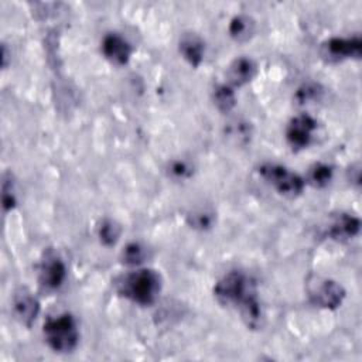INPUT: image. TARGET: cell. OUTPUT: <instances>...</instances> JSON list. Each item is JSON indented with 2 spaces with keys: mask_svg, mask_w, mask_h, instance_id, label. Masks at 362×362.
I'll return each mask as SVG.
<instances>
[{
  "mask_svg": "<svg viewBox=\"0 0 362 362\" xmlns=\"http://www.w3.org/2000/svg\"><path fill=\"white\" fill-rule=\"evenodd\" d=\"M214 296L221 304L238 310L247 328L259 329L262 327L263 311L257 297V286L249 274L239 270L226 273L216 281Z\"/></svg>",
  "mask_w": 362,
  "mask_h": 362,
  "instance_id": "obj_1",
  "label": "cell"
},
{
  "mask_svg": "<svg viewBox=\"0 0 362 362\" xmlns=\"http://www.w3.org/2000/svg\"><path fill=\"white\" fill-rule=\"evenodd\" d=\"M161 286V276L153 269H137L116 280L117 293L139 305L154 304L160 296Z\"/></svg>",
  "mask_w": 362,
  "mask_h": 362,
  "instance_id": "obj_2",
  "label": "cell"
},
{
  "mask_svg": "<svg viewBox=\"0 0 362 362\" xmlns=\"http://www.w3.org/2000/svg\"><path fill=\"white\" fill-rule=\"evenodd\" d=\"M42 334L47 345L59 354L72 352L79 342L76 321L68 313L48 318L42 327Z\"/></svg>",
  "mask_w": 362,
  "mask_h": 362,
  "instance_id": "obj_3",
  "label": "cell"
},
{
  "mask_svg": "<svg viewBox=\"0 0 362 362\" xmlns=\"http://www.w3.org/2000/svg\"><path fill=\"white\" fill-rule=\"evenodd\" d=\"M257 173L280 195L288 198L298 197L305 185V181L301 175L280 164L264 163L257 168Z\"/></svg>",
  "mask_w": 362,
  "mask_h": 362,
  "instance_id": "obj_4",
  "label": "cell"
},
{
  "mask_svg": "<svg viewBox=\"0 0 362 362\" xmlns=\"http://www.w3.org/2000/svg\"><path fill=\"white\" fill-rule=\"evenodd\" d=\"M307 294L315 307L327 310L339 307L345 298V290L339 283L320 276H313L308 279Z\"/></svg>",
  "mask_w": 362,
  "mask_h": 362,
  "instance_id": "obj_5",
  "label": "cell"
},
{
  "mask_svg": "<svg viewBox=\"0 0 362 362\" xmlns=\"http://www.w3.org/2000/svg\"><path fill=\"white\" fill-rule=\"evenodd\" d=\"M66 279V266L58 253L48 249L38 266V281L47 290H58Z\"/></svg>",
  "mask_w": 362,
  "mask_h": 362,
  "instance_id": "obj_6",
  "label": "cell"
},
{
  "mask_svg": "<svg viewBox=\"0 0 362 362\" xmlns=\"http://www.w3.org/2000/svg\"><path fill=\"white\" fill-rule=\"evenodd\" d=\"M362 41L359 37H332L321 47V55L327 61H342L346 58H359Z\"/></svg>",
  "mask_w": 362,
  "mask_h": 362,
  "instance_id": "obj_7",
  "label": "cell"
},
{
  "mask_svg": "<svg viewBox=\"0 0 362 362\" xmlns=\"http://www.w3.org/2000/svg\"><path fill=\"white\" fill-rule=\"evenodd\" d=\"M315 129H317L315 119L311 117L310 115L301 113L290 120L286 130V139L294 150L305 148L311 143Z\"/></svg>",
  "mask_w": 362,
  "mask_h": 362,
  "instance_id": "obj_8",
  "label": "cell"
},
{
  "mask_svg": "<svg viewBox=\"0 0 362 362\" xmlns=\"http://www.w3.org/2000/svg\"><path fill=\"white\" fill-rule=\"evenodd\" d=\"M13 314L16 320L24 325L31 327L40 313V301L27 288H18L13 296Z\"/></svg>",
  "mask_w": 362,
  "mask_h": 362,
  "instance_id": "obj_9",
  "label": "cell"
},
{
  "mask_svg": "<svg viewBox=\"0 0 362 362\" xmlns=\"http://www.w3.org/2000/svg\"><path fill=\"white\" fill-rule=\"evenodd\" d=\"M102 52L115 65H126L132 57L130 42L117 33H109L102 40Z\"/></svg>",
  "mask_w": 362,
  "mask_h": 362,
  "instance_id": "obj_10",
  "label": "cell"
},
{
  "mask_svg": "<svg viewBox=\"0 0 362 362\" xmlns=\"http://www.w3.org/2000/svg\"><path fill=\"white\" fill-rule=\"evenodd\" d=\"M361 221L351 214H339L328 225L327 235L334 240H348L359 233Z\"/></svg>",
  "mask_w": 362,
  "mask_h": 362,
  "instance_id": "obj_11",
  "label": "cell"
},
{
  "mask_svg": "<svg viewBox=\"0 0 362 362\" xmlns=\"http://www.w3.org/2000/svg\"><path fill=\"white\" fill-rule=\"evenodd\" d=\"M256 64L247 57H239L233 59L226 68V79L230 86H242L250 82L256 75Z\"/></svg>",
  "mask_w": 362,
  "mask_h": 362,
  "instance_id": "obj_12",
  "label": "cell"
},
{
  "mask_svg": "<svg viewBox=\"0 0 362 362\" xmlns=\"http://www.w3.org/2000/svg\"><path fill=\"white\" fill-rule=\"evenodd\" d=\"M178 48L189 65L195 68L201 65L205 54V44L197 34H184L180 40Z\"/></svg>",
  "mask_w": 362,
  "mask_h": 362,
  "instance_id": "obj_13",
  "label": "cell"
},
{
  "mask_svg": "<svg viewBox=\"0 0 362 362\" xmlns=\"http://www.w3.org/2000/svg\"><path fill=\"white\" fill-rule=\"evenodd\" d=\"M255 30H256L255 20L246 14L235 16L228 25L229 35L238 42H245L249 38H252V35L255 34Z\"/></svg>",
  "mask_w": 362,
  "mask_h": 362,
  "instance_id": "obj_14",
  "label": "cell"
},
{
  "mask_svg": "<svg viewBox=\"0 0 362 362\" xmlns=\"http://www.w3.org/2000/svg\"><path fill=\"white\" fill-rule=\"evenodd\" d=\"M212 100L219 112L229 113L236 105V93L230 85L221 83L214 89Z\"/></svg>",
  "mask_w": 362,
  "mask_h": 362,
  "instance_id": "obj_15",
  "label": "cell"
},
{
  "mask_svg": "<svg viewBox=\"0 0 362 362\" xmlns=\"http://www.w3.org/2000/svg\"><path fill=\"white\" fill-rule=\"evenodd\" d=\"M146 256H147V252L143 245L137 242H130L123 247L120 253V260L126 266H139L144 262Z\"/></svg>",
  "mask_w": 362,
  "mask_h": 362,
  "instance_id": "obj_16",
  "label": "cell"
},
{
  "mask_svg": "<svg viewBox=\"0 0 362 362\" xmlns=\"http://www.w3.org/2000/svg\"><path fill=\"white\" fill-rule=\"evenodd\" d=\"M334 170L331 165L318 163L314 164L308 171V181L314 187H325L332 180Z\"/></svg>",
  "mask_w": 362,
  "mask_h": 362,
  "instance_id": "obj_17",
  "label": "cell"
},
{
  "mask_svg": "<svg viewBox=\"0 0 362 362\" xmlns=\"http://www.w3.org/2000/svg\"><path fill=\"white\" fill-rule=\"evenodd\" d=\"M98 236L105 246H112L119 240L120 226L115 221L105 219L98 228Z\"/></svg>",
  "mask_w": 362,
  "mask_h": 362,
  "instance_id": "obj_18",
  "label": "cell"
},
{
  "mask_svg": "<svg viewBox=\"0 0 362 362\" xmlns=\"http://www.w3.org/2000/svg\"><path fill=\"white\" fill-rule=\"evenodd\" d=\"M250 134H252V130H250L249 123L242 122V120L232 122L226 127V136L238 144H243V143L249 141Z\"/></svg>",
  "mask_w": 362,
  "mask_h": 362,
  "instance_id": "obj_19",
  "label": "cell"
},
{
  "mask_svg": "<svg viewBox=\"0 0 362 362\" xmlns=\"http://www.w3.org/2000/svg\"><path fill=\"white\" fill-rule=\"evenodd\" d=\"M17 204V195L14 191V184L11 180V175H6L3 178V184H1V205H3V211L8 212L11 211Z\"/></svg>",
  "mask_w": 362,
  "mask_h": 362,
  "instance_id": "obj_20",
  "label": "cell"
},
{
  "mask_svg": "<svg viewBox=\"0 0 362 362\" xmlns=\"http://www.w3.org/2000/svg\"><path fill=\"white\" fill-rule=\"evenodd\" d=\"M167 173L174 180H187L192 175V167L188 161L182 158H177L168 164Z\"/></svg>",
  "mask_w": 362,
  "mask_h": 362,
  "instance_id": "obj_21",
  "label": "cell"
},
{
  "mask_svg": "<svg viewBox=\"0 0 362 362\" xmlns=\"http://www.w3.org/2000/svg\"><path fill=\"white\" fill-rule=\"evenodd\" d=\"M187 222L191 228L204 230V229H208L212 226L214 216H212V214H209L206 211H194L187 216Z\"/></svg>",
  "mask_w": 362,
  "mask_h": 362,
  "instance_id": "obj_22",
  "label": "cell"
},
{
  "mask_svg": "<svg viewBox=\"0 0 362 362\" xmlns=\"http://www.w3.org/2000/svg\"><path fill=\"white\" fill-rule=\"evenodd\" d=\"M320 88L317 85H313V83H307V85H303L301 88L297 89L296 92V100L303 105V103H307L315 98H318L320 95Z\"/></svg>",
  "mask_w": 362,
  "mask_h": 362,
  "instance_id": "obj_23",
  "label": "cell"
},
{
  "mask_svg": "<svg viewBox=\"0 0 362 362\" xmlns=\"http://www.w3.org/2000/svg\"><path fill=\"white\" fill-rule=\"evenodd\" d=\"M1 55H3V58H1V64H3V68H6V66H7V59H8V54H7L6 44H3V47H1Z\"/></svg>",
  "mask_w": 362,
  "mask_h": 362,
  "instance_id": "obj_24",
  "label": "cell"
}]
</instances>
